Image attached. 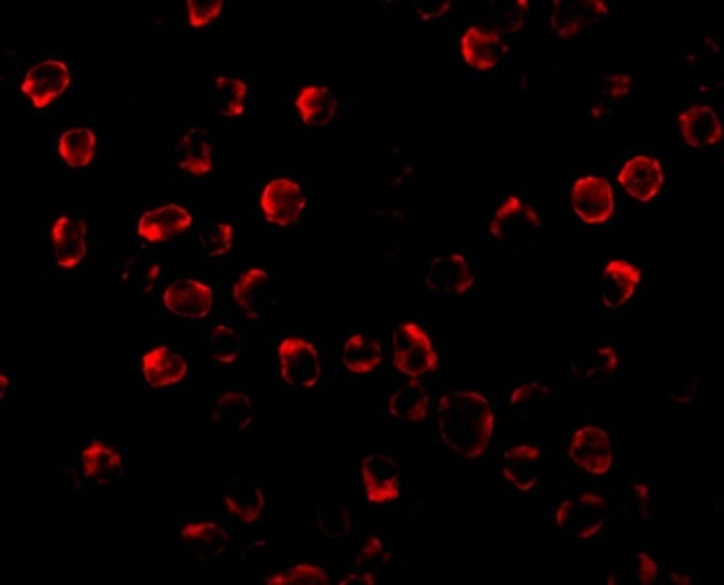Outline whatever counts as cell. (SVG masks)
I'll return each mask as SVG.
<instances>
[{"mask_svg": "<svg viewBox=\"0 0 724 585\" xmlns=\"http://www.w3.org/2000/svg\"><path fill=\"white\" fill-rule=\"evenodd\" d=\"M389 559V552L385 550V545H383L382 538L377 536H369L366 542L362 545L359 554H357V563H354V569L357 573H362V575H371L375 577L377 569H382Z\"/></svg>", "mask_w": 724, "mask_h": 585, "instance_id": "40", "label": "cell"}, {"mask_svg": "<svg viewBox=\"0 0 724 585\" xmlns=\"http://www.w3.org/2000/svg\"><path fill=\"white\" fill-rule=\"evenodd\" d=\"M71 87V69L58 58H46L34 65L21 81V94L36 110H46Z\"/></svg>", "mask_w": 724, "mask_h": 585, "instance_id": "7", "label": "cell"}, {"mask_svg": "<svg viewBox=\"0 0 724 585\" xmlns=\"http://www.w3.org/2000/svg\"><path fill=\"white\" fill-rule=\"evenodd\" d=\"M210 354L218 364H236L243 356V338L230 325L218 323L210 331Z\"/></svg>", "mask_w": 724, "mask_h": 585, "instance_id": "34", "label": "cell"}, {"mask_svg": "<svg viewBox=\"0 0 724 585\" xmlns=\"http://www.w3.org/2000/svg\"><path fill=\"white\" fill-rule=\"evenodd\" d=\"M81 470L85 480H92L97 484H110L125 472L122 455L118 454L115 447L106 445L104 441H92L81 452Z\"/></svg>", "mask_w": 724, "mask_h": 585, "instance_id": "25", "label": "cell"}, {"mask_svg": "<svg viewBox=\"0 0 724 585\" xmlns=\"http://www.w3.org/2000/svg\"><path fill=\"white\" fill-rule=\"evenodd\" d=\"M9 383H11L9 373H7V371H0V401L7 399V394H9Z\"/></svg>", "mask_w": 724, "mask_h": 585, "instance_id": "47", "label": "cell"}, {"mask_svg": "<svg viewBox=\"0 0 724 585\" xmlns=\"http://www.w3.org/2000/svg\"><path fill=\"white\" fill-rule=\"evenodd\" d=\"M139 371L152 389H166L187 378L189 362L171 346H153L141 354Z\"/></svg>", "mask_w": 724, "mask_h": 585, "instance_id": "17", "label": "cell"}, {"mask_svg": "<svg viewBox=\"0 0 724 585\" xmlns=\"http://www.w3.org/2000/svg\"><path fill=\"white\" fill-rule=\"evenodd\" d=\"M267 585H329V575L325 569L311 563H299L287 571L273 573L264 580Z\"/></svg>", "mask_w": 724, "mask_h": 585, "instance_id": "38", "label": "cell"}, {"mask_svg": "<svg viewBox=\"0 0 724 585\" xmlns=\"http://www.w3.org/2000/svg\"><path fill=\"white\" fill-rule=\"evenodd\" d=\"M429 406H431V396H429L427 387L420 383L419 378H410L392 394L387 410L400 422L422 424L429 416Z\"/></svg>", "mask_w": 724, "mask_h": 585, "instance_id": "28", "label": "cell"}, {"mask_svg": "<svg viewBox=\"0 0 724 585\" xmlns=\"http://www.w3.org/2000/svg\"><path fill=\"white\" fill-rule=\"evenodd\" d=\"M540 447L533 443H519L503 454L501 476L519 494H528L540 482Z\"/></svg>", "mask_w": 724, "mask_h": 585, "instance_id": "21", "label": "cell"}, {"mask_svg": "<svg viewBox=\"0 0 724 585\" xmlns=\"http://www.w3.org/2000/svg\"><path fill=\"white\" fill-rule=\"evenodd\" d=\"M549 401V387H545L538 381H530V383H522L517 385L512 396H510V410L517 420H524L533 412H538L547 406Z\"/></svg>", "mask_w": 724, "mask_h": 585, "instance_id": "35", "label": "cell"}, {"mask_svg": "<svg viewBox=\"0 0 724 585\" xmlns=\"http://www.w3.org/2000/svg\"><path fill=\"white\" fill-rule=\"evenodd\" d=\"M642 269L628 259H610L600 276V301L605 308L617 311L633 299L642 283Z\"/></svg>", "mask_w": 724, "mask_h": 585, "instance_id": "20", "label": "cell"}, {"mask_svg": "<svg viewBox=\"0 0 724 585\" xmlns=\"http://www.w3.org/2000/svg\"><path fill=\"white\" fill-rule=\"evenodd\" d=\"M199 245L211 259L226 257L234 245V226L229 222H218V224L201 227Z\"/></svg>", "mask_w": 724, "mask_h": 585, "instance_id": "37", "label": "cell"}, {"mask_svg": "<svg viewBox=\"0 0 724 585\" xmlns=\"http://www.w3.org/2000/svg\"><path fill=\"white\" fill-rule=\"evenodd\" d=\"M542 227V220L538 211L526 203L519 195H507L497 206L491 222H489V234L495 241H519Z\"/></svg>", "mask_w": 724, "mask_h": 585, "instance_id": "14", "label": "cell"}, {"mask_svg": "<svg viewBox=\"0 0 724 585\" xmlns=\"http://www.w3.org/2000/svg\"><path fill=\"white\" fill-rule=\"evenodd\" d=\"M306 209V195L303 187L287 178H271L259 195V211L267 224L276 227L296 226Z\"/></svg>", "mask_w": 724, "mask_h": 585, "instance_id": "5", "label": "cell"}, {"mask_svg": "<svg viewBox=\"0 0 724 585\" xmlns=\"http://www.w3.org/2000/svg\"><path fill=\"white\" fill-rule=\"evenodd\" d=\"M222 501L226 511L245 526L259 524L266 511V494L245 478H232L224 489Z\"/></svg>", "mask_w": 724, "mask_h": 585, "instance_id": "24", "label": "cell"}, {"mask_svg": "<svg viewBox=\"0 0 724 585\" xmlns=\"http://www.w3.org/2000/svg\"><path fill=\"white\" fill-rule=\"evenodd\" d=\"M162 304L176 317L208 319L215 304V294L208 283L195 278H183L164 288Z\"/></svg>", "mask_w": 724, "mask_h": 585, "instance_id": "13", "label": "cell"}, {"mask_svg": "<svg viewBox=\"0 0 724 585\" xmlns=\"http://www.w3.org/2000/svg\"><path fill=\"white\" fill-rule=\"evenodd\" d=\"M600 87L610 102H623V100H628L633 90V77L628 73H612L603 79Z\"/></svg>", "mask_w": 724, "mask_h": 585, "instance_id": "43", "label": "cell"}, {"mask_svg": "<svg viewBox=\"0 0 724 585\" xmlns=\"http://www.w3.org/2000/svg\"><path fill=\"white\" fill-rule=\"evenodd\" d=\"M248 85L241 77L213 79V106L226 118H241L247 110Z\"/></svg>", "mask_w": 724, "mask_h": 585, "instance_id": "33", "label": "cell"}, {"mask_svg": "<svg viewBox=\"0 0 724 585\" xmlns=\"http://www.w3.org/2000/svg\"><path fill=\"white\" fill-rule=\"evenodd\" d=\"M568 457L588 476H607L615 464L609 433L594 424L577 429L568 443Z\"/></svg>", "mask_w": 724, "mask_h": 585, "instance_id": "8", "label": "cell"}, {"mask_svg": "<svg viewBox=\"0 0 724 585\" xmlns=\"http://www.w3.org/2000/svg\"><path fill=\"white\" fill-rule=\"evenodd\" d=\"M338 106V97L325 85H305L294 97V110L301 122L311 129H324L331 125Z\"/></svg>", "mask_w": 724, "mask_h": 585, "instance_id": "23", "label": "cell"}, {"mask_svg": "<svg viewBox=\"0 0 724 585\" xmlns=\"http://www.w3.org/2000/svg\"><path fill=\"white\" fill-rule=\"evenodd\" d=\"M392 359L404 377L420 378L439 368V352L419 323L401 321L392 336Z\"/></svg>", "mask_w": 724, "mask_h": 585, "instance_id": "2", "label": "cell"}, {"mask_svg": "<svg viewBox=\"0 0 724 585\" xmlns=\"http://www.w3.org/2000/svg\"><path fill=\"white\" fill-rule=\"evenodd\" d=\"M424 283L439 299H459L475 288L477 278L464 255L449 253L439 255L429 264Z\"/></svg>", "mask_w": 724, "mask_h": 585, "instance_id": "10", "label": "cell"}, {"mask_svg": "<svg viewBox=\"0 0 724 585\" xmlns=\"http://www.w3.org/2000/svg\"><path fill=\"white\" fill-rule=\"evenodd\" d=\"M224 7H226L224 0H211V2L189 0V2L185 4L189 27H192V30H201V27L210 25L211 21H215L222 15Z\"/></svg>", "mask_w": 724, "mask_h": 585, "instance_id": "41", "label": "cell"}, {"mask_svg": "<svg viewBox=\"0 0 724 585\" xmlns=\"http://www.w3.org/2000/svg\"><path fill=\"white\" fill-rule=\"evenodd\" d=\"M658 565L649 552H640L635 559V580L642 585H654L658 582Z\"/></svg>", "mask_w": 724, "mask_h": 585, "instance_id": "44", "label": "cell"}, {"mask_svg": "<svg viewBox=\"0 0 724 585\" xmlns=\"http://www.w3.org/2000/svg\"><path fill=\"white\" fill-rule=\"evenodd\" d=\"M271 280L261 267H250L232 285V299L250 321H261L269 308Z\"/></svg>", "mask_w": 724, "mask_h": 585, "instance_id": "22", "label": "cell"}, {"mask_svg": "<svg viewBox=\"0 0 724 585\" xmlns=\"http://www.w3.org/2000/svg\"><path fill=\"white\" fill-rule=\"evenodd\" d=\"M668 580L677 585H691V577H686L684 573H670Z\"/></svg>", "mask_w": 724, "mask_h": 585, "instance_id": "48", "label": "cell"}, {"mask_svg": "<svg viewBox=\"0 0 724 585\" xmlns=\"http://www.w3.org/2000/svg\"><path fill=\"white\" fill-rule=\"evenodd\" d=\"M176 166L191 176H208L213 171V150L208 134L199 129L185 132L174 150Z\"/></svg>", "mask_w": 724, "mask_h": 585, "instance_id": "26", "label": "cell"}, {"mask_svg": "<svg viewBox=\"0 0 724 585\" xmlns=\"http://www.w3.org/2000/svg\"><path fill=\"white\" fill-rule=\"evenodd\" d=\"M617 183L631 199L640 203H650L665 187L663 162L654 155L638 153L621 166V171L617 174Z\"/></svg>", "mask_w": 724, "mask_h": 585, "instance_id": "11", "label": "cell"}, {"mask_svg": "<svg viewBox=\"0 0 724 585\" xmlns=\"http://www.w3.org/2000/svg\"><path fill=\"white\" fill-rule=\"evenodd\" d=\"M180 538L203 559H215L224 554L230 545L229 531L215 522H189L180 529Z\"/></svg>", "mask_w": 724, "mask_h": 585, "instance_id": "30", "label": "cell"}, {"mask_svg": "<svg viewBox=\"0 0 724 585\" xmlns=\"http://www.w3.org/2000/svg\"><path fill=\"white\" fill-rule=\"evenodd\" d=\"M317 528L329 540H342L352 531V517L342 507H319L317 510Z\"/></svg>", "mask_w": 724, "mask_h": 585, "instance_id": "39", "label": "cell"}, {"mask_svg": "<svg viewBox=\"0 0 724 585\" xmlns=\"http://www.w3.org/2000/svg\"><path fill=\"white\" fill-rule=\"evenodd\" d=\"M495 410L475 389H454L439 399L437 431L447 449L464 459H480L495 434Z\"/></svg>", "mask_w": 724, "mask_h": 585, "instance_id": "1", "label": "cell"}, {"mask_svg": "<svg viewBox=\"0 0 724 585\" xmlns=\"http://www.w3.org/2000/svg\"><path fill=\"white\" fill-rule=\"evenodd\" d=\"M619 352L615 346H596L584 350L572 362L573 377L586 385H598L609 381L619 371Z\"/></svg>", "mask_w": 724, "mask_h": 585, "instance_id": "27", "label": "cell"}, {"mask_svg": "<svg viewBox=\"0 0 724 585\" xmlns=\"http://www.w3.org/2000/svg\"><path fill=\"white\" fill-rule=\"evenodd\" d=\"M96 132L85 127L69 129L58 137V155L73 171L90 166L96 157Z\"/></svg>", "mask_w": 724, "mask_h": 585, "instance_id": "32", "label": "cell"}, {"mask_svg": "<svg viewBox=\"0 0 724 585\" xmlns=\"http://www.w3.org/2000/svg\"><path fill=\"white\" fill-rule=\"evenodd\" d=\"M211 416H213V422L218 429L243 433L253 424V418H255L253 399L241 391H226L215 399Z\"/></svg>", "mask_w": 724, "mask_h": 585, "instance_id": "29", "label": "cell"}, {"mask_svg": "<svg viewBox=\"0 0 724 585\" xmlns=\"http://www.w3.org/2000/svg\"><path fill=\"white\" fill-rule=\"evenodd\" d=\"M352 584L375 585L377 584V580H375V577H371V575H362V573H354V575H350V577H346V580H342V582H340V585H352Z\"/></svg>", "mask_w": 724, "mask_h": 585, "instance_id": "46", "label": "cell"}, {"mask_svg": "<svg viewBox=\"0 0 724 585\" xmlns=\"http://www.w3.org/2000/svg\"><path fill=\"white\" fill-rule=\"evenodd\" d=\"M361 478L364 496L371 505H389L400 499V468L389 455H366L361 464Z\"/></svg>", "mask_w": 724, "mask_h": 585, "instance_id": "12", "label": "cell"}, {"mask_svg": "<svg viewBox=\"0 0 724 585\" xmlns=\"http://www.w3.org/2000/svg\"><path fill=\"white\" fill-rule=\"evenodd\" d=\"M160 271H162V267L157 264L133 259L120 267V282L137 294H148V292H152L153 285L157 282Z\"/></svg>", "mask_w": 724, "mask_h": 585, "instance_id": "36", "label": "cell"}, {"mask_svg": "<svg viewBox=\"0 0 724 585\" xmlns=\"http://www.w3.org/2000/svg\"><path fill=\"white\" fill-rule=\"evenodd\" d=\"M278 364L282 381L292 389H315L324 375L319 350L299 336H287L278 343Z\"/></svg>", "mask_w": 724, "mask_h": 585, "instance_id": "4", "label": "cell"}, {"mask_svg": "<svg viewBox=\"0 0 724 585\" xmlns=\"http://www.w3.org/2000/svg\"><path fill=\"white\" fill-rule=\"evenodd\" d=\"M383 362L382 343L364 334H352L343 341V368L352 375H369L377 371Z\"/></svg>", "mask_w": 724, "mask_h": 585, "instance_id": "31", "label": "cell"}, {"mask_svg": "<svg viewBox=\"0 0 724 585\" xmlns=\"http://www.w3.org/2000/svg\"><path fill=\"white\" fill-rule=\"evenodd\" d=\"M507 50L510 48L503 34L491 25L472 23L464 30L459 38V55L464 62L480 73L497 69L503 58L507 57Z\"/></svg>", "mask_w": 724, "mask_h": 585, "instance_id": "9", "label": "cell"}, {"mask_svg": "<svg viewBox=\"0 0 724 585\" xmlns=\"http://www.w3.org/2000/svg\"><path fill=\"white\" fill-rule=\"evenodd\" d=\"M609 13L603 0H554L549 23L557 38L572 39L592 23L609 17Z\"/></svg>", "mask_w": 724, "mask_h": 585, "instance_id": "15", "label": "cell"}, {"mask_svg": "<svg viewBox=\"0 0 724 585\" xmlns=\"http://www.w3.org/2000/svg\"><path fill=\"white\" fill-rule=\"evenodd\" d=\"M609 519V503L598 492H582L577 499H565L554 511V526L577 540H591L600 534Z\"/></svg>", "mask_w": 724, "mask_h": 585, "instance_id": "3", "label": "cell"}, {"mask_svg": "<svg viewBox=\"0 0 724 585\" xmlns=\"http://www.w3.org/2000/svg\"><path fill=\"white\" fill-rule=\"evenodd\" d=\"M189 227H192L191 211L178 203H168L162 208L150 209L139 218L137 236L143 243L162 245L172 241L174 236L185 234Z\"/></svg>", "mask_w": 724, "mask_h": 585, "instance_id": "16", "label": "cell"}, {"mask_svg": "<svg viewBox=\"0 0 724 585\" xmlns=\"http://www.w3.org/2000/svg\"><path fill=\"white\" fill-rule=\"evenodd\" d=\"M452 11V0H431L417 4V15L422 21H435L445 17Z\"/></svg>", "mask_w": 724, "mask_h": 585, "instance_id": "45", "label": "cell"}, {"mask_svg": "<svg viewBox=\"0 0 724 585\" xmlns=\"http://www.w3.org/2000/svg\"><path fill=\"white\" fill-rule=\"evenodd\" d=\"M530 9V2L528 0H515L512 4H507L503 9V15H501V23H499V32H507V34H517L524 23H526V13Z\"/></svg>", "mask_w": 724, "mask_h": 585, "instance_id": "42", "label": "cell"}, {"mask_svg": "<svg viewBox=\"0 0 724 585\" xmlns=\"http://www.w3.org/2000/svg\"><path fill=\"white\" fill-rule=\"evenodd\" d=\"M679 132L689 148L708 150L723 141V122L719 113L708 104H693L677 116Z\"/></svg>", "mask_w": 724, "mask_h": 585, "instance_id": "19", "label": "cell"}, {"mask_svg": "<svg viewBox=\"0 0 724 585\" xmlns=\"http://www.w3.org/2000/svg\"><path fill=\"white\" fill-rule=\"evenodd\" d=\"M55 264L60 269H77L87 257V224L71 215H58L50 227Z\"/></svg>", "mask_w": 724, "mask_h": 585, "instance_id": "18", "label": "cell"}, {"mask_svg": "<svg viewBox=\"0 0 724 585\" xmlns=\"http://www.w3.org/2000/svg\"><path fill=\"white\" fill-rule=\"evenodd\" d=\"M570 203L573 213L588 226L607 224L617 209L615 189L609 178L594 174L580 176L577 180H573Z\"/></svg>", "mask_w": 724, "mask_h": 585, "instance_id": "6", "label": "cell"}]
</instances>
